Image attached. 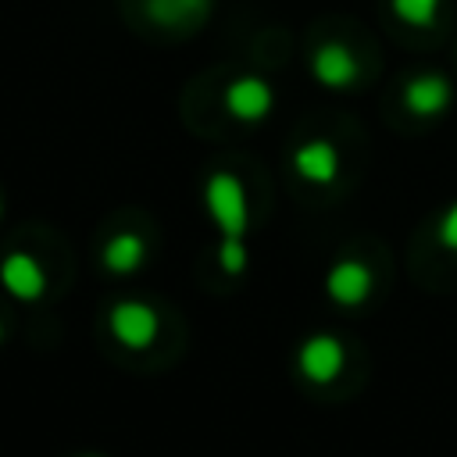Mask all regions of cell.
I'll return each instance as SVG.
<instances>
[{"instance_id":"4","label":"cell","mask_w":457,"mask_h":457,"mask_svg":"<svg viewBox=\"0 0 457 457\" xmlns=\"http://www.w3.org/2000/svg\"><path fill=\"white\" fill-rule=\"evenodd\" d=\"M325 293H328V300L339 303V307H361V303H368V296L375 293V271H371L364 261H357V257H343V261H336V264L328 268V275H325Z\"/></svg>"},{"instance_id":"10","label":"cell","mask_w":457,"mask_h":457,"mask_svg":"<svg viewBox=\"0 0 457 457\" xmlns=\"http://www.w3.org/2000/svg\"><path fill=\"white\" fill-rule=\"evenodd\" d=\"M150 257V243L146 236L125 228V232H114L104 250H100V264L111 271V275H136Z\"/></svg>"},{"instance_id":"8","label":"cell","mask_w":457,"mask_h":457,"mask_svg":"<svg viewBox=\"0 0 457 457\" xmlns=\"http://www.w3.org/2000/svg\"><path fill=\"white\" fill-rule=\"evenodd\" d=\"M293 168L311 186H332L339 179L343 157L328 139H307V143H300L293 150Z\"/></svg>"},{"instance_id":"16","label":"cell","mask_w":457,"mask_h":457,"mask_svg":"<svg viewBox=\"0 0 457 457\" xmlns=\"http://www.w3.org/2000/svg\"><path fill=\"white\" fill-rule=\"evenodd\" d=\"M0 218H4V200H0Z\"/></svg>"},{"instance_id":"6","label":"cell","mask_w":457,"mask_h":457,"mask_svg":"<svg viewBox=\"0 0 457 457\" xmlns=\"http://www.w3.org/2000/svg\"><path fill=\"white\" fill-rule=\"evenodd\" d=\"M271 107H275V89L257 75L232 79L225 89V111L236 121H264L271 114Z\"/></svg>"},{"instance_id":"3","label":"cell","mask_w":457,"mask_h":457,"mask_svg":"<svg viewBox=\"0 0 457 457\" xmlns=\"http://www.w3.org/2000/svg\"><path fill=\"white\" fill-rule=\"evenodd\" d=\"M296 368L307 382L328 386L343 375L346 368V343L332 332H314L296 346Z\"/></svg>"},{"instance_id":"12","label":"cell","mask_w":457,"mask_h":457,"mask_svg":"<svg viewBox=\"0 0 457 457\" xmlns=\"http://www.w3.org/2000/svg\"><path fill=\"white\" fill-rule=\"evenodd\" d=\"M393 14L407 25H418V29H428L439 14V0H389Z\"/></svg>"},{"instance_id":"13","label":"cell","mask_w":457,"mask_h":457,"mask_svg":"<svg viewBox=\"0 0 457 457\" xmlns=\"http://www.w3.org/2000/svg\"><path fill=\"white\" fill-rule=\"evenodd\" d=\"M250 264V250L243 243V236H221L218 243V268L225 275H243Z\"/></svg>"},{"instance_id":"2","label":"cell","mask_w":457,"mask_h":457,"mask_svg":"<svg viewBox=\"0 0 457 457\" xmlns=\"http://www.w3.org/2000/svg\"><path fill=\"white\" fill-rule=\"evenodd\" d=\"M107 332L125 346V350H150L157 332H161V318L154 311V303L146 300H136V296H125V300H114L111 311H107Z\"/></svg>"},{"instance_id":"7","label":"cell","mask_w":457,"mask_h":457,"mask_svg":"<svg viewBox=\"0 0 457 457\" xmlns=\"http://www.w3.org/2000/svg\"><path fill=\"white\" fill-rule=\"evenodd\" d=\"M453 100V82L439 71H425V75H414L407 79L403 86V107L414 114V118H436L450 107Z\"/></svg>"},{"instance_id":"5","label":"cell","mask_w":457,"mask_h":457,"mask_svg":"<svg viewBox=\"0 0 457 457\" xmlns=\"http://www.w3.org/2000/svg\"><path fill=\"white\" fill-rule=\"evenodd\" d=\"M0 286L18 303H36L43 296V289H46V271L29 250H11L0 261Z\"/></svg>"},{"instance_id":"11","label":"cell","mask_w":457,"mask_h":457,"mask_svg":"<svg viewBox=\"0 0 457 457\" xmlns=\"http://www.w3.org/2000/svg\"><path fill=\"white\" fill-rule=\"evenodd\" d=\"M211 4L214 0H143V11L154 25L168 32H182V29H196L211 14Z\"/></svg>"},{"instance_id":"9","label":"cell","mask_w":457,"mask_h":457,"mask_svg":"<svg viewBox=\"0 0 457 457\" xmlns=\"http://www.w3.org/2000/svg\"><path fill=\"white\" fill-rule=\"evenodd\" d=\"M357 57L350 46L343 43H321L311 54V75L325 86V89H350L357 82Z\"/></svg>"},{"instance_id":"1","label":"cell","mask_w":457,"mask_h":457,"mask_svg":"<svg viewBox=\"0 0 457 457\" xmlns=\"http://www.w3.org/2000/svg\"><path fill=\"white\" fill-rule=\"evenodd\" d=\"M204 211L221 236H246L250 232V204L246 189L232 171H211L204 182Z\"/></svg>"},{"instance_id":"17","label":"cell","mask_w":457,"mask_h":457,"mask_svg":"<svg viewBox=\"0 0 457 457\" xmlns=\"http://www.w3.org/2000/svg\"><path fill=\"white\" fill-rule=\"evenodd\" d=\"M86 457H100V453H86Z\"/></svg>"},{"instance_id":"15","label":"cell","mask_w":457,"mask_h":457,"mask_svg":"<svg viewBox=\"0 0 457 457\" xmlns=\"http://www.w3.org/2000/svg\"><path fill=\"white\" fill-rule=\"evenodd\" d=\"M4 336H7V328H4V321H0V343H4Z\"/></svg>"},{"instance_id":"14","label":"cell","mask_w":457,"mask_h":457,"mask_svg":"<svg viewBox=\"0 0 457 457\" xmlns=\"http://www.w3.org/2000/svg\"><path fill=\"white\" fill-rule=\"evenodd\" d=\"M436 236H439V246H446L450 253H457V200H453V204L443 211Z\"/></svg>"}]
</instances>
